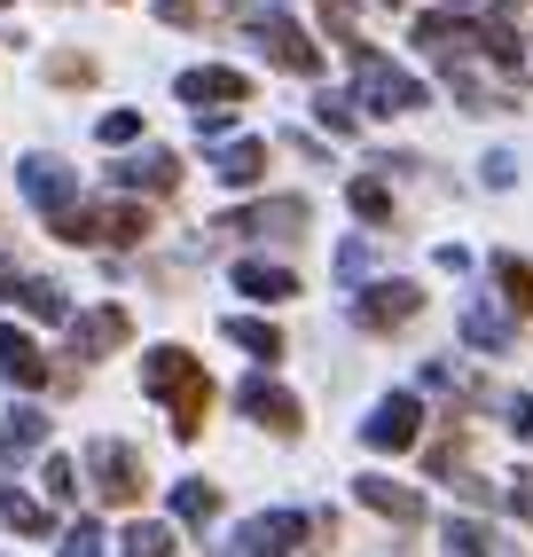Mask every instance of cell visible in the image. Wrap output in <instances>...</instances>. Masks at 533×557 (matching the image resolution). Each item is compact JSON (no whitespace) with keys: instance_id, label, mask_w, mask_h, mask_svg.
I'll list each match as a JSON object with an SVG mask.
<instances>
[{"instance_id":"cell-21","label":"cell","mask_w":533,"mask_h":557,"mask_svg":"<svg viewBox=\"0 0 533 557\" xmlns=\"http://www.w3.org/2000/svg\"><path fill=\"white\" fill-rule=\"evenodd\" d=\"M40 432H48V424L32 417V408H16V417L0 424V456H24V448H40Z\"/></svg>"},{"instance_id":"cell-32","label":"cell","mask_w":533,"mask_h":557,"mask_svg":"<svg viewBox=\"0 0 533 557\" xmlns=\"http://www.w3.org/2000/svg\"><path fill=\"white\" fill-rule=\"evenodd\" d=\"M134 134H141L134 110H110V119H102V141H134Z\"/></svg>"},{"instance_id":"cell-15","label":"cell","mask_w":533,"mask_h":557,"mask_svg":"<svg viewBox=\"0 0 533 557\" xmlns=\"http://www.w3.org/2000/svg\"><path fill=\"white\" fill-rule=\"evenodd\" d=\"M236 290H251V299L275 307V299H290V290H298V275H290V268H266V259H244V268H236Z\"/></svg>"},{"instance_id":"cell-14","label":"cell","mask_w":533,"mask_h":557,"mask_svg":"<svg viewBox=\"0 0 533 557\" xmlns=\"http://www.w3.org/2000/svg\"><path fill=\"white\" fill-rule=\"evenodd\" d=\"M24 197L48 205V212L63 220V212H71V173H63L55 158H32V165H24Z\"/></svg>"},{"instance_id":"cell-26","label":"cell","mask_w":533,"mask_h":557,"mask_svg":"<svg viewBox=\"0 0 533 557\" xmlns=\"http://www.w3.org/2000/svg\"><path fill=\"white\" fill-rule=\"evenodd\" d=\"M322 24H330L346 48H361V16H354V0H322Z\"/></svg>"},{"instance_id":"cell-28","label":"cell","mask_w":533,"mask_h":557,"mask_svg":"<svg viewBox=\"0 0 533 557\" xmlns=\"http://www.w3.org/2000/svg\"><path fill=\"white\" fill-rule=\"evenodd\" d=\"M447 557H486V527H471V518H455V527H447Z\"/></svg>"},{"instance_id":"cell-7","label":"cell","mask_w":533,"mask_h":557,"mask_svg":"<svg viewBox=\"0 0 533 557\" xmlns=\"http://www.w3.org/2000/svg\"><path fill=\"white\" fill-rule=\"evenodd\" d=\"M244 24L266 40V55H275L283 71H298V79H314V71H322V55L307 48V32H298L290 16H259V9H244Z\"/></svg>"},{"instance_id":"cell-29","label":"cell","mask_w":533,"mask_h":557,"mask_svg":"<svg viewBox=\"0 0 533 557\" xmlns=\"http://www.w3.org/2000/svg\"><path fill=\"white\" fill-rule=\"evenodd\" d=\"M126 557H173V534L165 527H134L126 534Z\"/></svg>"},{"instance_id":"cell-22","label":"cell","mask_w":533,"mask_h":557,"mask_svg":"<svg viewBox=\"0 0 533 557\" xmlns=\"http://www.w3.org/2000/svg\"><path fill=\"white\" fill-rule=\"evenodd\" d=\"M0 518H9L16 534H48V510L32 503V495H9V487H0Z\"/></svg>"},{"instance_id":"cell-9","label":"cell","mask_w":533,"mask_h":557,"mask_svg":"<svg viewBox=\"0 0 533 557\" xmlns=\"http://www.w3.org/2000/svg\"><path fill=\"white\" fill-rule=\"evenodd\" d=\"M126 338H134L126 307H95V314H79V330H71V346H79L87 361H102L110 346H126Z\"/></svg>"},{"instance_id":"cell-13","label":"cell","mask_w":533,"mask_h":557,"mask_svg":"<svg viewBox=\"0 0 533 557\" xmlns=\"http://www.w3.org/2000/svg\"><path fill=\"white\" fill-rule=\"evenodd\" d=\"M236 400H244V417H259L266 432H298V400H290L283 385H266V377H251V385H244Z\"/></svg>"},{"instance_id":"cell-11","label":"cell","mask_w":533,"mask_h":557,"mask_svg":"<svg viewBox=\"0 0 533 557\" xmlns=\"http://www.w3.org/2000/svg\"><path fill=\"white\" fill-rule=\"evenodd\" d=\"M416 432H424V408H416L408 393H393V400L369 417V448H408Z\"/></svg>"},{"instance_id":"cell-16","label":"cell","mask_w":533,"mask_h":557,"mask_svg":"<svg viewBox=\"0 0 533 557\" xmlns=\"http://www.w3.org/2000/svg\"><path fill=\"white\" fill-rule=\"evenodd\" d=\"M361 503H369V510H385V518H400V527H416V518H424V495L393 487V479H361Z\"/></svg>"},{"instance_id":"cell-18","label":"cell","mask_w":533,"mask_h":557,"mask_svg":"<svg viewBox=\"0 0 533 557\" xmlns=\"http://www.w3.org/2000/svg\"><path fill=\"white\" fill-rule=\"evenodd\" d=\"M119 181H134V189H181V158H165V150H149V158L119 165Z\"/></svg>"},{"instance_id":"cell-30","label":"cell","mask_w":533,"mask_h":557,"mask_svg":"<svg viewBox=\"0 0 533 557\" xmlns=\"http://www.w3.org/2000/svg\"><path fill=\"white\" fill-rule=\"evenodd\" d=\"M48 79H55V87H87V79H95V63H87V55H55V63H48Z\"/></svg>"},{"instance_id":"cell-8","label":"cell","mask_w":533,"mask_h":557,"mask_svg":"<svg viewBox=\"0 0 533 557\" xmlns=\"http://www.w3.org/2000/svg\"><path fill=\"white\" fill-rule=\"evenodd\" d=\"M220 228H236V236H307V205L298 197H275V205H251L236 220H220Z\"/></svg>"},{"instance_id":"cell-1","label":"cell","mask_w":533,"mask_h":557,"mask_svg":"<svg viewBox=\"0 0 533 557\" xmlns=\"http://www.w3.org/2000/svg\"><path fill=\"white\" fill-rule=\"evenodd\" d=\"M141 385H149V393H158V400L173 408V432H181V440H197V432H204V408H212V377L197 369V354H181V346L149 354V361H141Z\"/></svg>"},{"instance_id":"cell-35","label":"cell","mask_w":533,"mask_h":557,"mask_svg":"<svg viewBox=\"0 0 533 557\" xmlns=\"http://www.w3.org/2000/svg\"><path fill=\"white\" fill-rule=\"evenodd\" d=\"M158 9H165V16H181V24H188V16H197V0H158Z\"/></svg>"},{"instance_id":"cell-4","label":"cell","mask_w":533,"mask_h":557,"mask_svg":"<svg viewBox=\"0 0 533 557\" xmlns=\"http://www.w3.org/2000/svg\"><path fill=\"white\" fill-rule=\"evenodd\" d=\"M354 71H361V95H369V110H385V119H393V110H416V102H424V87H416L408 71H393V63L376 55L369 40L354 48Z\"/></svg>"},{"instance_id":"cell-3","label":"cell","mask_w":533,"mask_h":557,"mask_svg":"<svg viewBox=\"0 0 533 557\" xmlns=\"http://www.w3.org/2000/svg\"><path fill=\"white\" fill-rule=\"evenodd\" d=\"M87 471H95V495L110 503V510H134L141 503V456L126 448V440H95V456H87Z\"/></svg>"},{"instance_id":"cell-6","label":"cell","mask_w":533,"mask_h":557,"mask_svg":"<svg viewBox=\"0 0 533 557\" xmlns=\"http://www.w3.org/2000/svg\"><path fill=\"white\" fill-rule=\"evenodd\" d=\"M307 534H314V518H298V510H266V518H251V527L236 534V549H227V557H290Z\"/></svg>"},{"instance_id":"cell-24","label":"cell","mask_w":533,"mask_h":557,"mask_svg":"<svg viewBox=\"0 0 533 557\" xmlns=\"http://www.w3.org/2000/svg\"><path fill=\"white\" fill-rule=\"evenodd\" d=\"M16 299H24L32 314H40V322H63V314H71V307H63V290H55V283H16Z\"/></svg>"},{"instance_id":"cell-31","label":"cell","mask_w":533,"mask_h":557,"mask_svg":"<svg viewBox=\"0 0 533 557\" xmlns=\"http://www.w3.org/2000/svg\"><path fill=\"white\" fill-rule=\"evenodd\" d=\"M63 557H102V534H95V527H71V534H63Z\"/></svg>"},{"instance_id":"cell-2","label":"cell","mask_w":533,"mask_h":557,"mask_svg":"<svg viewBox=\"0 0 533 557\" xmlns=\"http://www.w3.org/2000/svg\"><path fill=\"white\" fill-rule=\"evenodd\" d=\"M55 236L71 244H141L149 236V212L141 205H95V212H63Z\"/></svg>"},{"instance_id":"cell-17","label":"cell","mask_w":533,"mask_h":557,"mask_svg":"<svg viewBox=\"0 0 533 557\" xmlns=\"http://www.w3.org/2000/svg\"><path fill=\"white\" fill-rule=\"evenodd\" d=\"M259 173H266V141H227V150H220V181H227V189H251Z\"/></svg>"},{"instance_id":"cell-5","label":"cell","mask_w":533,"mask_h":557,"mask_svg":"<svg viewBox=\"0 0 533 557\" xmlns=\"http://www.w3.org/2000/svg\"><path fill=\"white\" fill-rule=\"evenodd\" d=\"M173 95L197 110V119H220V110H236L244 95H251V79L244 71H220V63H204V71H181L173 79Z\"/></svg>"},{"instance_id":"cell-19","label":"cell","mask_w":533,"mask_h":557,"mask_svg":"<svg viewBox=\"0 0 533 557\" xmlns=\"http://www.w3.org/2000/svg\"><path fill=\"white\" fill-rule=\"evenodd\" d=\"M173 510L188 518V527H212V518H220V487H204V479H188V487H173Z\"/></svg>"},{"instance_id":"cell-25","label":"cell","mask_w":533,"mask_h":557,"mask_svg":"<svg viewBox=\"0 0 533 557\" xmlns=\"http://www.w3.org/2000/svg\"><path fill=\"white\" fill-rule=\"evenodd\" d=\"M463 338H471V346H486V354H503V346H510V330L494 322L486 307H471V314H463Z\"/></svg>"},{"instance_id":"cell-33","label":"cell","mask_w":533,"mask_h":557,"mask_svg":"<svg viewBox=\"0 0 533 557\" xmlns=\"http://www.w3.org/2000/svg\"><path fill=\"white\" fill-rule=\"evenodd\" d=\"M322 126H330V134H354V110H346V102H330V95H322Z\"/></svg>"},{"instance_id":"cell-23","label":"cell","mask_w":533,"mask_h":557,"mask_svg":"<svg viewBox=\"0 0 533 557\" xmlns=\"http://www.w3.org/2000/svg\"><path fill=\"white\" fill-rule=\"evenodd\" d=\"M227 338L251 346L259 361H275V354H283V330H266V322H227Z\"/></svg>"},{"instance_id":"cell-12","label":"cell","mask_w":533,"mask_h":557,"mask_svg":"<svg viewBox=\"0 0 533 557\" xmlns=\"http://www.w3.org/2000/svg\"><path fill=\"white\" fill-rule=\"evenodd\" d=\"M416 307H424V290H416V283H376L369 299H361V330H393V322H408Z\"/></svg>"},{"instance_id":"cell-27","label":"cell","mask_w":533,"mask_h":557,"mask_svg":"<svg viewBox=\"0 0 533 557\" xmlns=\"http://www.w3.org/2000/svg\"><path fill=\"white\" fill-rule=\"evenodd\" d=\"M354 212H361V220H393V197H385V181H354Z\"/></svg>"},{"instance_id":"cell-10","label":"cell","mask_w":533,"mask_h":557,"mask_svg":"<svg viewBox=\"0 0 533 557\" xmlns=\"http://www.w3.org/2000/svg\"><path fill=\"white\" fill-rule=\"evenodd\" d=\"M0 369H9L16 385H32V393H40V385H55V361H48L40 346H32L24 330H0Z\"/></svg>"},{"instance_id":"cell-20","label":"cell","mask_w":533,"mask_h":557,"mask_svg":"<svg viewBox=\"0 0 533 557\" xmlns=\"http://www.w3.org/2000/svg\"><path fill=\"white\" fill-rule=\"evenodd\" d=\"M494 275H503V299H510L518 314H533V268H525V259L503 251V259H494Z\"/></svg>"},{"instance_id":"cell-34","label":"cell","mask_w":533,"mask_h":557,"mask_svg":"<svg viewBox=\"0 0 533 557\" xmlns=\"http://www.w3.org/2000/svg\"><path fill=\"white\" fill-rule=\"evenodd\" d=\"M510 503H518V518L533 527V471H518V487H510Z\"/></svg>"}]
</instances>
